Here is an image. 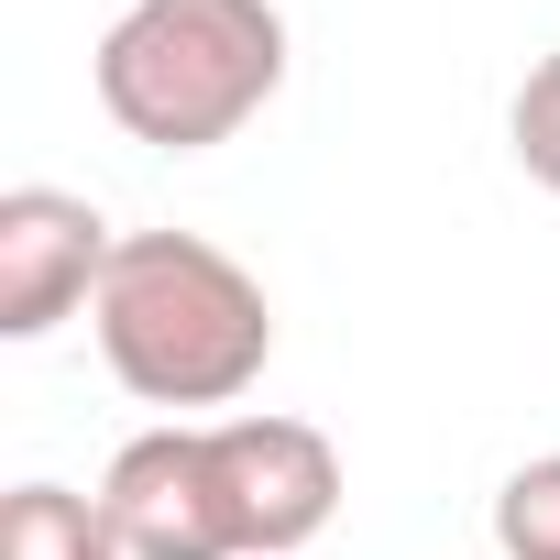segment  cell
<instances>
[{"label":"cell","mask_w":560,"mask_h":560,"mask_svg":"<svg viewBox=\"0 0 560 560\" xmlns=\"http://www.w3.org/2000/svg\"><path fill=\"white\" fill-rule=\"evenodd\" d=\"M100 516H110L121 560H242L231 494H220V451H209V429H187V418H165V429H143V440L110 451Z\"/></svg>","instance_id":"obj_3"},{"label":"cell","mask_w":560,"mask_h":560,"mask_svg":"<svg viewBox=\"0 0 560 560\" xmlns=\"http://www.w3.org/2000/svg\"><path fill=\"white\" fill-rule=\"evenodd\" d=\"M209 451H220V494H231L242 560H298L341 516V451L308 418H220Z\"/></svg>","instance_id":"obj_4"},{"label":"cell","mask_w":560,"mask_h":560,"mask_svg":"<svg viewBox=\"0 0 560 560\" xmlns=\"http://www.w3.org/2000/svg\"><path fill=\"white\" fill-rule=\"evenodd\" d=\"M0 560H121L100 494H67V483H12L0 494Z\"/></svg>","instance_id":"obj_6"},{"label":"cell","mask_w":560,"mask_h":560,"mask_svg":"<svg viewBox=\"0 0 560 560\" xmlns=\"http://www.w3.org/2000/svg\"><path fill=\"white\" fill-rule=\"evenodd\" d=\"M494 549L505 560H560V451H538L494 483Z\"/></svg>","instance_id":"obj_7"},{"label":"cell","mask_w":560,"mask_h":560,"mask_svg":"<svg viewBox=\"0 0 560 560\" xmlns=\"http://www.w3.org/2000/svg\"><path fill=\"white\" fill-rule=\"evenodd\" d=\"M89 319H100V363L143 407H231L275 363L264 287L198 231H121Z\"/></svg>","instance_id":"obj_1"},{"label":"cell","mask_w":560,"mask_h":560,"mask_svg":"<svg viewBox=\"0 0 560 560\" xmlns=\"http://www.w3.org/2000/svg\"><path fill=\"white\" fill-rule=\"evenodd\" d=\"M89 78L132 143L209 154L287 89V12L275 0H132L100 34Z\"/></svg>","instance_id":"obj_2"},{"label":"cell","mask_w":560,"mask_h":560,"mask_svg":"<svg viewBox=\"0 0 560 560\" xmlns=\"http://www.w3.org/2000/svg\"><path fill=\"white\" fill-rule=\"evenodd\" d=\"M121 231L67 198V187H12L0 198V341H45L56 319L100 308V275H110Z\"/></svg>","instance_id":"obj_5"},{"label":"cell","mask_w":560,"mask_h":560,"mask_svg":"<svg viewBox=\"0 0 560 560\" xmlns=\"http://www.w3.org/2000/svg\"><path fill=\"white\" fill-rule=\"evenodd\" d=\"M505 132H516V165L560 198V56H538V67H527V89H516Z\"/></svg>","instance_id":"obj_8"}]
</instances>
